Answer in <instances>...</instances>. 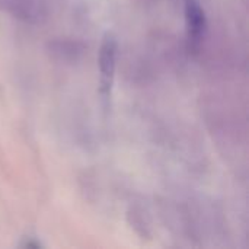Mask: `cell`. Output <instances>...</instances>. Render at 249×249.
<instances>
[{
	"instance_id": "6da1fadb",
	"label": "cell",
	"mask_w": 249,
	"mask_h": 249,
	"mask_svg": "<svg viewBox=\"0 0 249 249\" xmlns=\"http://www.w3.org/2000/svg\"><path fill=\"white\" fill-rule=\"evenodd\" d=\"M117 66V42L112 35H107L99 51V89L104 99L111 95Z\"/></svg>"
},
{
	"instance_id": "7a4b0ae2",
	"label": "cell",
	"mask_w": 249,
	"mask_h": 249,
	"mask_svg": "<svg viewBox=\"0 0 249 249\" xmlns=\"http://www.w3.org/2000/svg\"><path fill=\"white\" fill-rule=\"evenodd\" d=\"M185 20L190 41L197 45L206 31V15L198 0H185Z\"/></svg>"
}]
</instances>
